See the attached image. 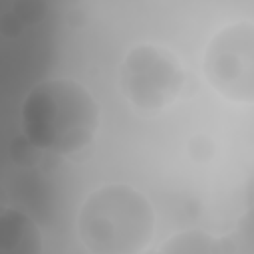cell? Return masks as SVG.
Returning <instances> with one entry per match:
<instances>
[{
  "mask_svg": "<svg viewBox=\"0 0 254 254\" xmlns=\"http://www.w3.org/2000/svg\"><path fill=\"white\" fill-rule=\"evenodd\" d=\"M248 204H254V175H252L250 185H248Z\"/></svg>",
  "mask_w": 254,
  "mask_h": 254,
  "instance_id": "10",
  "label": "cell"
},
{
  "mask_svg": "<svg viewBox=\"0 0 254 254\" xmlns=\"http://www.w3.org/2000/svg\"><path fill=\"white\" fill-rule=\"evenodd\" d=\"M0 252L2 254H40L42 232L36 220L16 208L8 206L0 214Z\"/></svg>",
  "mask_w": 254,
  "mask_h": 254,
  "instance_id": "5",
  "label": "cell"
},
{
  "mask_svg": "<svg viewBox=\"0 0 254 254\" xmlns=\"http://www.w3.org/2000/svg\"><path fill=\"white\" fill-rule=\"evenodd\" d=\"M46 4L44 0H16L14 2V16L22 24H36L44 18Z\"/></svg>",
  "mask_w": 254,
  "mask_h": 254,
  "instance_id": "8",
  "label": "cell"
},
{
  "mask_svg": "<svg viewBox=\"0 0 254 254\" xmlns=\"http://www.w3.org/2000/svg\"><path fill=\"white\" fill-rule=\"evenodd\" d=\"M228 238L232 240L236 252L254 254V204H248V210L238 218L234 234Z\"/></svg>",
  "mask_w": 254,
  "mask_h": 254,
  "instance_id": "7",
  "label": "cell"
},
{
  "mask_svg": "<svg viewBox=\"0 0 254 254\" xmlns=\"http://www.w3.org/2000/svg\"><path fill=\"white\" fill-rule=\"evenodd\" d=\"M155 234V210L135 187L113 183L93 190L77 212V236L93 254H139Z\"/></svg>",
  "mask_w": 254,
  "mask_h": 254,
  "instance_id": "2",
  "label": "cell"
},
{
  "mask_svg": "<svg viewBox=\"0 0 254 254\" xmlns=\"http://www.w3.org/2000/svg\"><path fill=\"white\" fill-rule=\"evenodd\" d=\"M165 254H222V252H236L232 240L226 236L216 238L202 230H187L173 236L165 246Z\"/></svg>",
  "mask_w": 254,
  "mask_h": 254,
  "instance_id": "6",
  "label": "cell"
},
{
  "mask_svg": "<svg viewBox=\"0 0 254 254\" xmlns=\"http://www.w3.org/2000/svg\"><path fill=\"white\" fill-rule=\"evenodd\" d=\"M22 135L40 151L73 155L85 149L99 127V105L73 79H46L22 103Z\"/></svg>",
  "mask_w": 254,
  "mask_h": 254,
  "instance_id": "1",
  "label": "cell"
},
{
  "mask_svg": "<svg viewBox=\"0 0 254 254\" xmlns=\"http://www.w3.org/2000/svg\"><path fill=\"white\" fill-rule=\"evenodd\" d=\"M189 151L196 161H204V159H208L212 155V141L202 137V135L194 137V139L189 141Z\"/></svg>",
  "mask_w": 254,
  "mask_h": 254,
  "instance_id": "9",
  "label": "cell"
},
{
  "mask_svg": "<svg viewBox=\"0 0 254 254\" xmlns=\"http://www.w3.org/2000/svg\"><path fill=\"white\" fill-rule=\"evenodd\" d=\"M121 89L141 111H159L171 105L185 85L179 58L167 48L141 44L127 52L121 64Z\"/></svg>",
  "mask_w": 254,
  "mask_h": 254,
  "instance_id": "4",
  "label": "cell"
},
{
  "mask_svg": "<svg viewBox=\"0 0 254 254\" xmlns=\"http://www.w3.org/2000/svg\"><path fill=\"white\" fill-rule=\"evenodd\" d=\"M202 69L222 97L254 103V22L242 20L218 30L204 50Z\"/></svg>",
  "mask_w": 254,
  "mask_h": 254,
  "instance_id": "3",
  "label": "cell"
}]
</instances>
